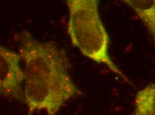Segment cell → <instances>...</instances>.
I'll return each instance as SVG.
<instances>
[{
    "label": "cell",
    "mask_w": 155,
    "mask_h": 115,
    "mask_svg": "<svg viewBox=\"0 0 155 115\" xmlns=\"http://www.w3.org/2000/svg\"><path fill=\"white\" fill-rule=\"evenodd\" d=\"M18 55L24 64V103L29 114L56 115L66 102L80 94L69 73L65 52L50 41L35 39L24 31L17 36Z\"/></svg>",
    "instance_id": "6da1fadb"
},
{
    "label": "cell",
    "mask_w": 155,
    "mask_h": 115,
    "mask_svg": "<svg viewBox=\"0 0 155 115\" xmlns=\"http://www.w3.org/2000/svg\"><path fill=\"white\" fill-rule=\"evenodd\" d=\"M18 53L0 44V95L24 103V70Z\"/></svg>",
    "instance_id": "3957f363"
},
{
    "label": "cell",
    "mask_w": 155,
    "mask_h": 115,
    "mask_svg": "<svg viewBox=\"0 0 155 115\" xmlns=\"http://www.w3.org/2000/svg\"><path fill=\"white\" fill-rule=\"evenodd\" d=\"M134 115H155V85H147L138 92Z\"/></svg>",
    "instance_id": "5b68a950"
},
{
    "label": "cell",
    "mask_w": 155,
    "mask_h": 115,
    "mask_svg": "<svg viewBox=\"0 0 155 115\" xmlns=\"http://www.w3.org/2000/svg\"><path fill=\"white\" fill-rule=\"evenodd\" d=\"M66 4L69 12L67 31L73 45L86 57L103 64L130 83L109 55L110 38L100 15L99 1L67 0Z\"/></svg>",
    "instance_id": "7a4b0ae2"
},
{
    "label": "cell",
    "mask_w": 155,
    "mask_h": 115,
    "mask_svg": "<svg viewBox=\"0 0 155 115\" xmlns=\"http://www.w3.org/2000/svg\"><path fill=\"white\" fill-rule=\"evenodd\" d=\"M143 22L155 46V1L154 0H124Z\"/></svg>",
    "instance_id": "277c9868"
}]
</instances>
